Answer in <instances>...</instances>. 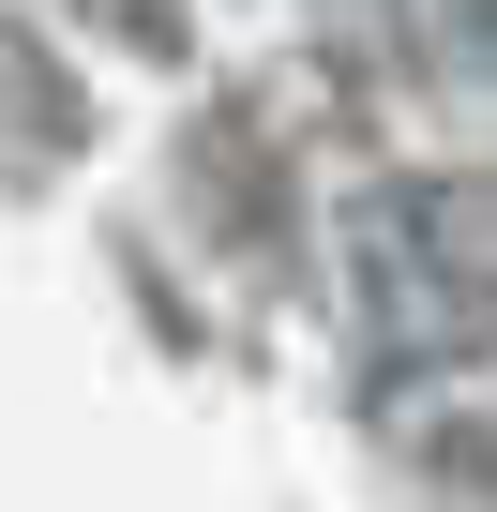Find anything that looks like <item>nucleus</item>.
Here are the masks:
<instances>
[{
  "label": "nucleus",
  "mask_w": 497,
  "mask_h": 512,
  "mask_svg": "<svg viewBox=\"0 0 497 512\" xmlns=\"http://www.w3.org/2000/svg\"><path fill=\"white\" fill-rule=\"evenodd\" d=\"M91 16H106V31H151V46H166V31H181V0H91Z\"/></svg>",
  "instance_id": "nucleus-1"
}]
</instances>
